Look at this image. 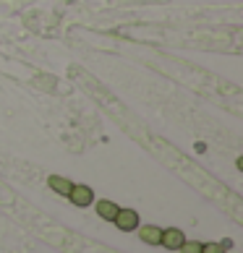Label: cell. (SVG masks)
<instances>
[{"label":"cell","instance_id":"cell-8","mask_svg":"<svg viewBox=\"0 0 243 253\" xmlns=\"http://www.w3.org/2000/svg\"><path fill=\"white\" fill-rule=\"evenodd\" d=\"M201 253H228L220 243H201Z\"/></svg>","mask_w":243,"mask_h":253},{"label":"cell","instance_id":"cell-3","mask_svg":"<svg viewBox=\"0 0 243 253\" xmlns=\"http://www.w3.org/2000/svg\"><path fill=\"white\" fill-rule=\"evenodd\" d=\"M183 240H186V235H183L181 227H165V230H162L160 246H165L167 251H178V248L183 246Z\"/></svg>","mask_w":243,"mask_h":253},{"label":"cell","instance_id":"cell-7","mask_svg":"<svg viewBox=\"0 0 243 253\" xmlns=\"http://www.w3.org/2000/svg\"><path fill=\"white\" fill-rule=\"evenodd\" d=\"M178 251L181 253H201V243L199 240H183V246Z\"/></svg>","mask_w":243,"mask_h":253},{"label":"cell","instance_id":"cell-6","mask_svg":"<svg viewBox=\"0 0 243 253\" xmlns=\"http://www.w3.org/2000/svg\"><path fill=\"white\" fill-rule=\"evenodd\" d=\"M48 185H50V191H55L58 196H68L73 183L68 180V177H63V175H50L48 177Z\"/></svg>","mask_w":243,"mask_h":253},{"label":"cell","instance_id":"cell-1","mask_svg":"<svg viewBox=\"0 0 243 253\" xmlns=\"http://www.w3.org/2000/svg\"><path fill=\"white\" fill-rule=\"evenodd\" d=\"M68 199H71L73 206H79V209H87V206L95 204V191H92L89 185H84V183H76V185H71Z\"/></svg>","mask_w":243,"mask_h":253},{"label":"cell","instance_id":"cell-2","mask_svg":"<svg viewBox=\"0 0 243 253\" xmlns=\"http://www.w3.org/2000/svg\"><path fill=\"white\" fill-rule=\"evenodd\" d=\"M113 224H115L120 232H134L142 222H139V211L136 209H118Z\"/></svg>","mask_w":243,"mask_h":253},{"label":"cell","instance_id":"cell-5","mask_svg":"<svg viewBox=\"0 0 243 253\" xmlns=\"http://www.w3.org/2000/svg\"><path fill=\"white\" fill-rule=\"evenodd\" d=\"M95 209H97V217H99V219H105V222H113V219H115V214H118V209H120V206H118L115 201L99 199V201L95 204Z\"/></svg>","mask_w":243,"mask_h":253},{"label":"cell","instance_id":"cell-4","mask_svg":"<svg viewBox=\"0 0 243 253\" xmlns=\"http://www.w3.org/2000/svg\"><path fill=\"white\" fill-rule=\"evenodd\" d=\"M139 240L146 243V246H160L162 240V227H157V224H139Z\"/></svg>","mask_w":243,"mask_h":253}]
</instances>
